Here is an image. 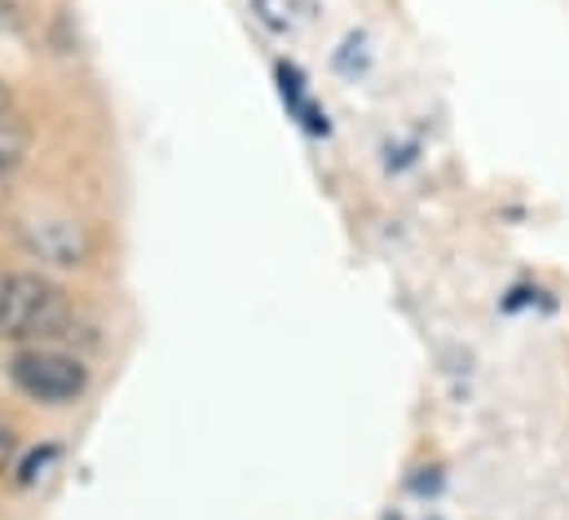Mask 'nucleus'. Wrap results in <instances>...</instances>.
Returning <instances> with one entry per match:
<instances>
[{"mask_svg": "<svg viewBox=\"0 0 569 520\" xmlns=\"http://www.w3.org/2000/svg\"><path fill=\"white\" fill-rule=\"evenodd\" d=\"M71 296L44 273H9L0 296V336L13 344H58L71 336Z\"/></svg>", "mask_w": 569, "mask_h": 520, "instance_id": "obj_1", "label": "nucleus"}, {"mask_svg": "<svg viewBox=\"0 0 569 520\" xmlns=\"http://www.w3.org/2000/svg\"><path fill=\"white\" fill-rule=\"evenodd\" d=\"M9 380H13V389L22 392V397H31V401L67 406V401L84 397L89 367L76 353H62L53 344H22L9 358Z\"/></svg>", "mask_w": 569, "mask_h": 520, "instance_id": "obj_2", "label": "nucleus"}, {"mask_svg": "<svg viewBox=\"0 0 569 520\" xmlns=\"http://www.w3.org/2000/svg\"><path fill=\"white\" fill-rule=\"evenodd\" d=\"M18 239L22 248L36 260H49V264H62V269H76L84 264L93 243H89V230L71 217H53V212H40V217H27L18 226Z\"/></svg>", "mask_w": 569, "mask_h": 520, "instance_id": "obj_3", "label": "nucleus"}, {"mask_svg": "<svg viewBox=\"0 0 569 520\" xmlns=\"http://www.w3.org/2000/svg\"><path fill=\"white\" fill-rule=\"evenodd\" d=\"M31 150V129L22 124V116L0 111V177H9Z\"/></svg>", "mask_w": 569, "mask_h": 520, "instance_id": "obj_4", "label": "nucleus"}, {"mask_svg": "<svg viewBox=\"0 0 569 520\" xmlns=\"http://www.w3.org/2000/svg\"><path fill=\"white\" fill-rule=\"evenodd\" d=\"M13 450H18V437H13V428H9L4 414H0V468L13 463Z\"/></svg>", "mask_w": 569, "mask_h": 520, "instance_id": "obj_5", "label": "nucleus"}, {"mask_svg": "<svg viewBox=\"0 0 569 520\" xmlns=\"http://www.w3.org/2000/svg\"><path fill=\"white\" fill-rule=\"evenodd\" d=\"M0 111H9V93L4 89H0Z\"/></svg>", "mask_w": 569, "mask_h": 520, "instance_id": "obj_6", "label": "nucleus"}, {"mask_svg": "<svg viewBox=\"0 0 569 520\" xmlns=\"http://www.w3.org/2000/svg\"><path fill=\"white\" fill-rule=\"evenodd\" d=\"M4 278H9V273H0V296H4Z\"/></svg>", "mask_w": 569, "mask_h": 520, "instance_id": "obj_7", "label": "nucleus"}, {"mask_svg": "<svg viewBox=\"0 0 569 520\" xmlns=\"http://www.w3.org/2000/svg\"><path fill=\"white\" fill-rule=\"evenodd\" d=\"M0 13H4V0H0Z\"/></svg>", "mask_w": 569, "mask_h": 520, "instance_id": "obj_8", "label": "nucleus"}]
</instances>
